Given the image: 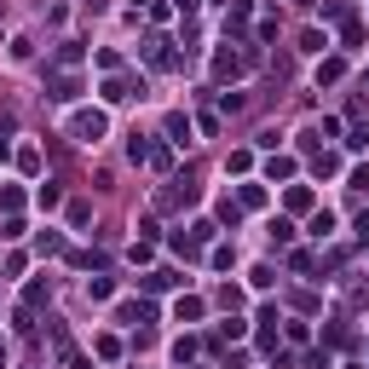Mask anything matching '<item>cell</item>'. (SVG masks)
Wrapping results in <instances>:
<instances>
[{
    "instance_id": "603a6c76",
    "label": "cell",
    "mask_w": 369,
    "mask_h": 369,
    "mask_svg": "<svg viewBox=\"0 0 369 369\" xmlns=\"http://www.w3.org/2000/svg\"><path fill=\"white\" fill-rule=\"evenodd\" d=\"M70 64H81V40H64L58 46V70H70Z\"/></svg>"
},
{
    "instance_id": "f1b7e54d",
    "label": "cell",
    "mask_w": 369,
    "mask_h": 369,
    "mask_svg": "<svg viewBox=\"0 0 369 369\" xmlns=\"http://www.w3.org/2000/svg\"><path fill=\"white\" fill-rule=\"evenodd\" d=\"M225 167H231V173H248V167H254V156H248V150H231V162H225Z\"/></svg>"
},
{
    "instance_id": "ba28073f",
    "label": "cell",
    "mask_w": 369,
    "mask_h": 369,
    "mask_svg": "<svg viewBox=\"0 0 369 369\" xmlns=\"http://www.w3.org/2000/svg\"><path fill=\"white\" fill-rule=\"evenodd\" d=\"M283 202H289V214H306L317 197H312V184H289V197H283Z\"/></svg>"
},
{
    "instance_id": "ac0fdd59",
    "label": "cell",
    "mask_w": 369,
    "mask_h": 369,
    "mask_svg": "<svg viewBox=\"0 0 369 369\" xmlns=\"http://www.w3.org/2000/svg\"><path fill=\"white\" fill-rule=\"evenodd\" d=\"M208 265H214V271H231V265H237V248H225V243H219V248L208 254Z\"/></svg>"
},
{
    "instance_id": "7c38bea8",
    "label": "cell",
    "mask_w": 369,
    "mask_h": 369,
    "mask_svg": "<svg viewBox=\"0 0 369 369\" xmlns=\"http://www.w3.org/2000/svg\"><path fill=\"white\" fill-rule=\"evenodd\" d=\"M214 219H219V225H231V231H237V225H243V208H237V202H231V197H225V202H214Z\"/></svg>"
},
{
    "instance_id": "d6a6232c",
    "label": "cell",
    "mask_w": 369,
    "mask_h": 369,
    "mask_svg": "<svg viewBox=\"0 0 369 369\" xmlns=\"http://www.w3.org/2000/svg\"><path fill=\"white\" fill-rule=\"evenodd\" d=\"M352 231H358V243H363V248H369V208H363V214H358V225H352Z\"/></svg>"
},
{
    "instance_id": "4fadbf2b",
    "label": "cell",
    "mask_w": 369,
    "mask_h": 369,
    "mask_svg": "<svg viewBox=\"0 0 369 369\" xmlns=\"http://www.w3.org/2000/svg\"><path fill=\"white\" fill-rule=\"evenodd\" d=\"M294 167H300L294 156H271L265 162V179H294Z\"/></svg>"
},
{
    "instance_id": "9a60e30c",
    "label": "cell",
    "mask_w": 369,
    "mask_h": 369,
    "mask_svg": "<svg viewBox=\"0 0 369 369\" xmlns=\"http://www.w3.org/2000/svg\"><path fill=\"white\" fill-rule=\"evenodd\" d=\"M329 231H335V214H329V208H317V214H312V237L323 243V237H329Z\"/></svg>"
},
{
    "instance_id": "2e32d148",
    "label": "cell",
    "mask_w": 369,
    "mask_h": 369,
    "mask_svg": "<svg viewBox=\"0 0 369 369\" xmlns=\"http://www.w3.org/2000/svg\"><path fill=\"white\" fill-rule=\"evenodd\" d=\"M116 294V277H92L87 283V300H110Z\"/></svg>"
},
{
    "instance_id": "cb8c5ba5",
    "label": "cell",
    "mask_w": 369,
    "mask_h": 369,
    "mask_svg": "<svg viewBox=\"0 0 369 369\" xmlns=\"http://www.w3.org/2000/svg\"><path fill=\"white\" fill-rule=\"evenodd\" d=\"M271 277H277L271 265H248V289H271Z\"/></svg>"
},
{
    "instance_id": "f546056e",
    "label": "cell",
    "mask_w": 369,
    "mask_h": 369,
    "mask_svg": "<svg viewBox=\"0 0 369 369\" xmlns=\"http://www.w3.org/2000/svg\"><path fill=\"white\" fill-rule=\"evenodd\" d=\"M92 219V202H70V225H87Z\"/></svg>"
},
{
    "instance_id": "7402d4cb",
    "label": "cell",
    "mask_w": 369,
    "mask_h": 369,
    "mask_svg": "<svg viewBox=\"0 0 369 369\" xmlns=\"http://www.w3.org/2000/svg\"><path fill=\"white\" fill-rule=\"evenodd\" d=\"M0 208H6V219L23 208V191H18V184H6V191H0Z\"/></svg>"
},
{
    "instance_id": "8d00e7d4",
    "label": "cell",
    "mask_w": 369,
    "mask_h": 369,
    "mask_svg": "<svg viewBox=\"0 0 369 369\" xmlns=\"http://www.w3.org/2000/svg\"><path fill=\"white\" fill-rule=\"evenodd\" d=\"M363 87H369V70H363Z\"/></svg>"
},
{
    "instance_id": "6da1fadb",
    "label": "cell",
    "mask_w": 369,
    "mask_h": 369,
    "mask_svg": "<svg viewBox=\"0 0 369 369\" xmlns=\"http://www.w3.org/2000/svg\"><path fill=\"white\" fill-rule=\"evenodd\" d=\"M70 133L87 138V145H99V138L110 133V116H104V110H75V116H70Z\"/></svg>"
},
{
    "instance_id": "277c9868",
    "label": "cell",
    "mask_w": 369,
    "mask_h": 369,
    "mask_svg": "<svg viewBox=\"0 0 369 369\" xmlns=\"http://www.w3.org/2000/svg\"><path fill=\"white\" fill-rule=\"evenodd\" d=\"M191 127H197V121L184 116V110H173V116L162 121V133H167V145H191Z\"/></svg>"
},
{
    "instance_id": "44dd1931",
    "label": "cell",
    "mask_w": 369,
    "mask_h": 369,
    "mask_svg": "<svg viewBox=\"0 0 369 369\" xmlns=\"http://www.w3.org/2000/svg\"><path fill=\"white\" fill-rule=\"evenodd\" d=\"M35 248H40V254H64V237H58V231H40Z\"/></svg>"
},
{
    "instance_id": "5bb4252c",
    "label": "cell",
    "mask_w": 369,
    "mask_h": 369,
    "mask_svg": "<svg viewBox=\"0 0 369 369\" xmlns=\"http://www.w3.org/2000/svg\"><path fill=\"white\" fill-rule=\"evenodd\" d=\"M197 346H202L197 335H179V341H173V363H191V358H197Z\"/></svg>"
},
{
    "instance_id": "52a82bcc",
    "label": "cell",
    "mask_w": 369,
    "mask_h": 369,
    "mask_svg": "<svg viewBox=\"0 0 369 369\" xmlns=\"http://www.w3.org/2000/svg\"><path fill=\"white\" fill-rule=\"evenodd\" d=\"M237 208H265V184L260 179H248L243 191H237Z\"/></svg>"
},
{
    "instance_id": "d6986e66",
    "label": "cell",
    "mask_w": 369,
    "mask_h": 369,
    "mask_svg": "<svg viewBox=\"0 0 369 369\" xmlns=\"http://www.w3.org/2000/svg\"><path fill=\"white\" fill-rule=\"evenodd\" d=\"M341 46H363V23H358V18L341 23Z\"/></svg>"
},
{
    "instance_id": "484cf974",
    "label": "cell",
    "mask_w": 369,
    "mask_h": 369,
    "mask_svg": "<svg viewBox=\"0 0 369 369\" xmlns=\"http://www.w3.org/2000/svg\"><path fill=\"white\" fill-rule=\"evenodd\" d=\"M248 23V6H243V0H231V12H225V29H243Z\"/></svg>"
},
{
    "instance_id": "3957f363",
    "label": "cell",
    "mask_w": 369,
    "mask_h": 369,
    "mask_svg": "<svg viewBox=\"0 0 369 369\" xmlns=\"http://www.w3.org/2000/svg\"><path fill=\"white\" fill-rule=\"evenodd\" d=\"M145 58H150L156 70H179V53H173V40H162V35H150V40H145Z\"/></svg>"
},
{
    "instance_id": "4316f807",
    "label": "cell",
    "mask_w": 369,
    "mask_h": 369,
    "mask_svg": "<svg viewBox=\"0 0 369 369\" xmlns=\"http://www.w3.org/2000/svg\"><path fill=\"white\" fill-rule=\"evenodd\" d=\"M323 46H329V35H317V29L300 35V53H323Z\"/></svg>"
},
{
    "instance_id": "9c48e42d",
    "label": "cell",
    "mask_w": 369,
    "mask_h": 369,
    "mask_svg": "<svg viewBox=\"0 0 369 369\" xmlns=\"http://www.w3.org/2000/svg\"><path fill=\"white\" fill-rule=\"evenodd\" d=\"M243 335H248V323H243V317H225L219 329H214V346H219V341H243Z\"/></svg>"
},
{
    "instance_id": "d4e9b609",
    "label": "cell",
    "mask_w": 369,
    "mask_h": 369,
    "mask_svg": "<svg viewBox=\"0 0 369 369\" xmlns=\"http://www.w3.org/2000/svg\"><path fill=\"white\" fill-rule=\"evenodd\" d=\"M92 352H99V358H121V341H116V335H99V341H92Z\"/></svg>"
},
{
    "instance_id": "836d02e7",
    "label": "cell",
    "mask_w": 369,
    "mask_h": 369,
    "mask_svg": "<svg viewBox=\"0 0 369 369\" xmlns=\"http://www.w3.org/2000/svg\"><path fill=\"white\" fill-rule=\"evenodd\" d=\"M70 369H92V363H87V358H81V352H70Z\"/></svg>"
},
{
    "instance_id": "e0dca14e",
    "label": "cell",
    "mask_w": 369,
    "mask_h": 369,
    "mask_svg": "<svg viewBox=\"0 0 369 369\" xmlns=\"http://www.w3.org/2000/svg\"><path fill=\"white\" fill-rule=\"evenodd\" d=\"M145 162H150L156 173H167V167H173V145H150V156H145Z\"/></svg>"
},
{
    "instance_id": "ffe728a7",
    "label": "cell",
    "mask_w": 369,
    "mask_h": 369,
    "mask_svg": "<svg viewBox=\"0 0 369 369\" xmlns=\"http://www.w3.org/2000/svg\"><path fill=\"white\" fill-rule=\"evenodd\" d=\"M18 173H40V150H35V145L18 150Z\"/></svg>"
},
{
    "instance_id": "8992f818",
    "label": "cell",
    "mask_w": 369,
    "mask_h": 369,
    "mask_svg": "<svg viewBox=\"0 0 369 369\" xmlns=\"http://www.w3.org/2000/svg\"><path fill=\"white\" fill-rule=\"evenodd\" d=\"M202 312H208V306H202L197 294H179V306H173V317H179V323H202Z\"/></svg>"
},
{
    "instance_id": "30bf717a",
    "label": "cell",
    "mask_w": 369,
    "mask_h": 369,
    "mask_svg": "<svg viewBox=\"0 0 369 369\" xmlns=\"http://www.w3.org/2000/svg\"><path fill=\"white\" fill-rule=\"evenodd\" d=\"M179 283H184L179 271H150V277H145V289H150V294H162V289H179Z\"/></svg>"
},
{
    "instance_id": "5b68a950",
    "label": "cell",
    "mask_w": 369,
    "mask_h": 369,
    "mask_svg": "<svg viewBox=\"0 0 369 369\" xmlns=\"http://www.w3.org/2000/svg\"><path fill=\"white\" fill-rule=\"evenodd\" d=\"M46 300H53V283H46V277H35V283L23 289V312H40Z\"/></svg>"
},
{
    "instance_id": "d590c367",
    "label": "cell",
    "mask_w": 369,
    "mask_h": 369,
    "mask_svg": "<svg viewBox=\"0 0 369 369\" xmlns=\"http://www.w3.org/2000/svg\"><path fill=\"white\" fill-rule=\"evenodd\" d=\"M341 369H363V363H341Z\"/></svg>"
},
{
    "instance_id": "e575fe53",
    "label": "cell",
    "mask_w": 369,
    "mask_h": 369,
    "mask_svg": "<svg viewBox=\"0 0 369 369\" xmlns=\"http://www.w3.org/2000/svg\"><path fill=\"white\" fill-rule=\"evenodd\" d=\"M133 6H156V0H133Z\"/></svg>"
},
{
    "instance_id": "1f68e13d",
    "label": "cell",
    "mask_w": 369,
    "mask_h": 369,
    "mask_svg": "<svg viewBox=\"0 0 369 369\" xmlns=\"http://www.w3.org/2000/svg\"><path fill=\"white\" fill-rule=\"evenodd\" d=\"M352 191H363V197H369V167H352Z\"/></svg>"
},
{
    "instance_id": "8fae6325",
    "label": "cell",
    "mask_w": 369,
    "mask_h": 369,
    "mask_svg": "<svg viewBox=\"0 0 369 369\" xmlns=\"http://www.w3.org/2000/svg\"><path fill=\"white\" fill-rule=\"evenodd\" d=\"M341 75H346V64H341V58H323V64H317V87H335Z\"/></svg>"
},
{
    "instance_id": "4dcf8cb0",
    "label": "cell",
    "mask_w": 369,
    "mask_h": 369,
    "mask_svg": "<svg viewBox=\"0 0 369 369\" xmlns=\"http://www.w3.org/2000/svg\"><path fill=\"white\" fill-rule=\"evenodd\" d=\"M197 6H202V0H173V12H179L184 23H191V18H197Z\"/></svg>"
},
{
    "instance_id": "7a4b0ae2",
    "label": "cell",
    "mask_w": 369,
    "mask_h": 369,
    "mask_svg": "<svg viewBox=\"0 0 369 369\" xmlns=\"http://www.w3.org/2000/svg\"><path fill=\"white\" fill-rule=\"evenodd\" d=\"M75 92H81V75H70V70H46V99H53V104H75Z\"/></svg>"
},
{
    "instance_id": "83f0119b",
    "label": "cell",
    "mask_w": 369,
    "mask_h": 369,
    "mask_svg": "<svg viewBox=\"0 0 369 369\" xmlns=\"http://www.w3.org/2000/svg\"><path fill=\"white\" fill-rule=\"evenodd\" d=\"M323 18H335V23H346V18H352V6H346V0H329V6H323Z\"/></svg>"
}]
</instances>
